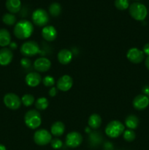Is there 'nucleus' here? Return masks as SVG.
Masks as SVG:
<instances>
[{
    "instance_id": "18",
    "label": "nucleus",
    "mask_w": 149,
    "mask_h": 150,
    "mask_svg": "<svg viewBox=\"0 0 149 150\" xmlns=\"http://www.w3.org/2000/svg\"><path fill=\"white\" fill-rule=\"evenodd\" d=\"M6 7L10 13H16L20 11L21 8V1L20 0H7Z\"/></svg>"
},
{
    "instance_id": "38",
    "label": "nucleus",
    "mask_w": 149,
    "mask_h": 150,
    "mask_svg": "<svg viewBox=\"0 0 149 150\" xmlns=\"http://www.w3.org/2000/svg\"><path fill=\"white\" fill-rule=\"evenodd\" d=\"M145 67H147L148 70H149V57H148L145 59Z\"/></svg>"
},
{
    "instance_id": "36",
    "label": "nucleus",
    "mask_w": 149,
    "mask_h": 150,
    "mask_svg": "<svg viewBox=\"0 0 149 150\" xmlns=\"http://www.w3.org/2000/svg\"><path fill=\"white\" fill-rule=\"evenodd\" d=\"M143 53H144V54H145L148 57H149V43H146L145 45L143 46Z\"/></svg>"
},
{
    "instance_id": "19",
    "label": "nucleus",
    "mask_w": 149,
    "mask_h": 150,
    "mask_svg": "<svg viewBox=\"0 0 149 150\" xmlns=\"http://www.w3.org/2000/svg\"><path fill=\"white\" fill-rule=\"evenodd\" d=\"M64 130H65V126L64 123L61 122H56L51 125V133L54 136H62L63 133H64Z\"/></svg>"
},
{
    "instance_id": "3",
    "label": "nucleus",
    "mask_w": 149,
    "mask_h": 150,
    "mask_svg": "<svg viewBox=\"0 0 149 150\" xmlns=\"http://www.w3.org/2000/svg\"><path fill=\"white\" fill-rule=\"evenodd\" d=\"M129 14L134 20L143 21L146 18L148 10L145 6L140 2L132 3L129 8Z\"/></svg>"
},
{
    "instance_id": "37",
    "label": "nucleus",
    "mask_w": 149,
    "mask_h": 150,
    "mask_svg": "<svg viewBox=\"0 0 149 150\" xmlns=\"http://www.w3.org/2000/svg\"><path fill=\"white\" fill-rule=\"evenodd\" d=\"M10 48H11V49H15V48H17V44H16L15 42H10Z\"/></svg>"
},
{
    "instance_id": "32",
    "label": "nucleus",
    "mask_w": 149,
    "mask_h": 150,
    "mask_svg": "<svg viewBox=\"0 0 149 150\" xmlns=\"http://www.w3.org/2000/svg\"><path fill=\"white\" fill-rule=\"evenodd\" d=\"M20 64L22 67L25 69H29L32 65V62H31L30 59L28 58H23L20 60Z\"/></svg>"
},
{
    "instance_id": "2",
    "label": "nucleus",
    "mask_w": 149,
    "mask_h": 150,
    "mask_svg": "<svg viewBox=\"0 0 149 150\" xmlns=\"http://www.w3.org/2000/svg\"><path fill=\"white\" fill-rule=\"evenodd\" d=\"M24 122L26 125L32 130L38 128L42 122L40 114L36 110H30L25 114Z\"/></svg>"
},
{
    "instance_id": "10",
    "label": "nucleus",
    "mask_w": 149,
    "mask_h": 150,
    "mask_svg": "<svg viewBox=\"0 0 149 150\" xmlns=\"http://www.w3.org/2000/svg\"><path fill=\"white\" fill-rule=\"evenodd\" d=\"M127 57L131 62L134 64H139L142 62L145 58V54L143 51L137 48H131L128 51Z\"/></svg>"
},
{
    "instance_id": "13",
    "label": "nucleus",
    "mask_w": 149,
    "mask_h": 150,
    "mask_svg": "<svg viewBox=\"0 0 149 150\" xmlns=\"http://www.w3.org/2000/svg\"><path fill=\"white\" fill-rule=\"evenodd\" d=\"M51 67V62L48 59L45 57L37 59L34 62V67L38 72L44 73L49 70Z\"/></svg>"
},
{
    "instance_id": "34",
    "label": "nucleus",
    "mask_w": 149,
    "mask_h": 150,
    "mask_svg": "<svg viewBox=\"0 0 149 150\" xmlns=\"http://www.w3.org/2000/svg\"><path fill=\"white\" fill-rule=\"evenodd\" d=\"M104 149L105 150H113V145L110 142H106L104 144Z\"/></svg>"
},
{
    "instance_id": "39",
    "label": "nucleus",
    "mask_w": 149,
    "mask_h": 150,
    "mask_svg": "<svg viewBox=\"0 0 149 150\" xmlns=\"http://www.w3.org/2000/svg\"><path fill=\"white\" fill-rule=\"evenodd\" d=\"M85 132H86V133H89V134H90V133H91L90 127H86V130H85Z\"/></svg>"
},
{
    "instance_id": "4",
    "label": "nucleus",
    "mask_w": 149,
    "mask_h": 150,
    "mask_svg": "<svg viewBox=\"0 0 149 150\" xmlns=\"http://www.w3.org/2000/svg\"><path fill=\"white\" fill-rule=\"evenodd\" d=\"M125 130V126L120 121L114 120L108 124L105 127V133L107 136L112 139L118 138L123 134Z\"/></svg>"
},
{
    "instance_id": "16",
    "label": "nucleus",
    "mask_w": 149,
    "mask_h": 150,
    "mask_svg": "<svg viewBox=\"0 0 149 150\" xmlns=\"http://www.w3.org/2000/svg\"><path fill=\"white\" fill-rule=\"evenodd\" d=\"M42 36L48 42L53 41L57 37L56 29L53 26H45L42 30Z\"/></svg>"
},
{
    "instance_id": "12",
    "label": "nucleus",
    "mask_w": 149,
    "mask_h": 150,
    "mask_svg": "<svg viewBox=\"0 0 149 150\" xmlns=\"http://www.w3.org/2000/svg\"><path fill=\"white\" fill-rule=\"evenodd\" d=\"M132 105L138 111L145 109L149 105V98L145 95H138L133 100Z\"/></svg>"
},
{
    "instance_id": "26",
    "label": "nucleus",
    "mask_w": 149,
    "mask_h": 150,
    "mask_svg": "<svg viewBox=\"0 0 149 150\" xmlns=\"http://www.w3.org/2000/svg\"><path fill=\"white\" fill-rule=\"evenodd\" d=\"M2 21L8 26H12L16 23V17L12 13H5L2 17Z\"/></svg>"
},
{
    "instance_id": "14",
    "label": "nucleus",
    "mask_w": 149,
    "mask_h": 150,
    "mask_svg": "<svg viewBox=\"0 0 149 150\" xmlns=\"http://www.w3.org/2000/svg\"><path fill=\"white\" fill-rule=\"evenodd\" d=\"M26 83L30 87H36L42 81V78L40 75L36 72H32L26 75L25 78Z\"/></svg>"
},
{
    "instance_id": "31",
    "label": "nucleus",
    "mask_w": 149,
    "mask_h": 150,
    "mask_svg": "<svg viewBox=\"0 0 149 150\" xmlns=\"http://www.w3.org/2000/svg\"><path fill=\"white\" fill-rule=\"evenodd\" d=\"M51 146L55 149H60V148L62 147L63 146V142L58 139H52L51 142Z\"/></svg>"
},
{
    "instance_id": "40",
    "label": "nucleus",
    "mask_w": 149,
    "mask_h": 150,
    "mask_svg": "<svg viewBox=\"0 0 149 150\" xmlns=\"http://www.w3.org/2000/svg\"><path fill=\"white\" fill-rule=\"evenodd\" d=\"M0 150H7L6 147L3 144H0Z\"/></svg>"
},
{
    "instance_id": "28",
    "label": "nucleus",
    "mask_w": 149,
    "mask_h": 150,
    "mask_svg": "<svg viewBox=\"0 0 149 150\" xmlns=\"http://www.w3.org/2000/svg\"><path fill=\"white\" fill-rule=\"evenodd\" d=\"M123 136H124V140L127 141V142H133V141L135 139V137H136L135 133L133 131V130H130V129H128V130H124Z\"/></svg>"
},
{
    "instance_id": "17",
    "label": "nucleus",
    "mask_w": 149,
    "mask_h": 150,
    "mask_svg": "<svg viewBox=\"0 0 149 150\" xmlns=\"http://www.w3.org/2000/svg\"><path fill=\"white\" fill-rule=\"evenodd\" d=\"M58 60L61 64H68L72 59V53L68 49H61L58 53Z\"/></svg>"
},
{
    "instance_id": "6",
    "label": "nucleus",
    "mask_w": 149,
    "mask_h": 150,
    "mask_svg": "<svg viewBox=\"0 0 149 150\" xmlns=\"http://www.w3.org/2000/svg\"><path fill=\"white\" fill-rule=\"evenodd\" d=\"M32 21L38 26H44L49 21V16L45 10L38 8L32 13Z\"/></svg>"
},
{
    "instance_id": "29",
    "label": "nucleus",
    "mask_w": 149,
    "mask_h": 150,
    "mask_svg": "<svg viewBox=\"0 0 149 150\" xmlns=\"http://www.w3.org/2000/svg\"><path fill=\"white\" fill-rule=\"evenodd\" d=\"M115 6L118 10H125L129 7L128 0H115Z\"/></svg>"
},
{
    "instance_id": "7",
    "label": "nucleus",
    "mask_w": 149,
    "mask_h": 150,
    "mask_svg": "<svg viewBox=\"0 0 149 150\" xmlns=\"http://www.w3.org/2000/svg\"><path fill=\"white\" fill-rule=\"evenodd\" d=\"M52 140V136L48 130L40 129L35 132L34 135V141L39 146H45L51 143Z\"/></svg>"
},
{
    "instance_id": "22",
    "label": "nucleus",
    "mask_w": 149,
    "mask_h": 150,
    "mask_svg": "<svg viewBox=\"0 0 149 150\" xmlns=\"http://www.w3.org/2000/svg\"><path fill=\"white\" fill-rule=\"evenodd\" d=\"M139 125V119L137 116L131 115L128 116L125 120V125L130 130H134Z\"/></svg>"
},
{
    "instance_id": "27",
    "label": "nucleus",
    "mask_w": 149,
    "mask_h": 150,
    "mask_svg": "<svg viewBox=\"0 0 149 150\" xmlns=\"http://www.w3.org/2000/svg\"><path fill=\"white\" fill-rule=\"evenodd\" d=\"M21 102L25 106H31L34 103V97L33 95H30V94H26V95L22 97Z\"/></svg>"
},
{
    "instance_id": "15",
    "label": "nucleus",
    "mask_w": 149,
    "mask_h": 150,
    "mask_svg": "<svg viewBox=\"0 0 149 150\" xmlns=\"http://www.w3.org/2000/svg\"><path fill=\"white\" fill-rule=\"evenodd\" d=\"M13 54L10 49L7 48H3L0 50V64L1 65H8L13 60Z\"/></svg>"
},
{
    "instance_id": "20",
    "label": "nucleus",
    "mask_w": 149,
    "mask_h": 150,
    "mask_svg": "<svg viewBox=\"0 0 149 150\" xmlns=\"http://www.w3.org/2000/svg\"><path fill=\"white\" fill-rule=\"evenodd\" d=\"M11 42V36L6 29H0V46L5 47Z\"/></svg>"
},
{
    "instance_id": "9",
    "label": "nucleus",
    "mask_w": 149,
    "mask_h": 150,
    "mask_svg": "<svg viewBox=\"0 0 149 150\" xmlns=\"http://www.w3.org/2000/svg\"><path fill=\"white\" fill-rule=\"evenodd\" d=\"M83 142V136L78 132L73 131L66 136V145L70 148H76L80 146Z\"/></svg>"
},
{
    "instance_id": "33",
    "label": "nucleus",
    "mask_w": 149,
    "mask_h": 150,
    "mask_svg": "<svg viewBox=\"0 0 149 150\" xmlns=\"http://www.w3.org/2000/svg\"><path fill=\"white\" fill-rule=\"evenodd\" d=\"M58 93L56 87H51L49 90V95L51 97H55Z\"/></svg>"
},
{
    "instance_id": "23",
    "label": "nucleus",
    "mask_w": 149,
    "mask_h": 150,
    "mask_svg": "<svg viewBox=\"0 0 149 150\" xmlns=\"http://www.w3.org/2000/svg\"><path fill=\"white\" fill-rule=\"evenodd\" d=\"M89 142L92 146H96L100 144L102 142V136L96 132L91 133L89 135Z\"/></svg>"
},
{
    "instance_id": "1",
    "label": "nucleus",
    "mask_w": 149,
    "mask_h": 150,
    "mask_svg": "<svg viewBox=\"0 0 149 150\" xmlns=\"http://www.w3.org/2000/svg\"><path fill=\"white\" fill-rule=\"evenodd\" d=\"M33 32V24L27 20H21L16 23L13 31L15 36L20 40L27 39L31 37Z\"/></svg>"
},
{
    "instance_id": "35",
    "label": "nucleus",
    "mask_w": 149,
    "mask_h": 150,
    "mask_svg": "<svg viewBox=\"0 0 149 150\" xmlns=\"http://www.w3.org/2000/svg\"><path fill=\"white\" fill-rule=\"evenodd\" d=\"M142 91H143V95H146L149 98V85H146V86H143Z\"/></svg>"
},
{
    "instance_id": "25",
    "label": "nucleus",
    "mask_w": 149,
    "mask_h": 150,
    "mask_svg": "<svg viewBox=\"0 0 149 150\" xmlns=\"http://www.w3.org/2000/svg\"><path fill=\"white\" fill-rule=\"evenodd\" d=\"M48 105H49V102H48V99L45 98H39L37 100L36 103H35V106L38 110L40 111H43L48 108Z\"/></svg>"
},
{
    "instance_id": "21",
    "label": "nucleus",
    "mask_w": 149,
    "mask_h": 150,
    "mask_svg": "<svg viewBox=\"0 0 149 150\" xmlns=\"http://www.w3.org/2000/svg\"><path fill=\"white\" fill-rule=\"evenodd\" d=\"M88 124H89L90 128L94 129V130L99 128L102 124V119H101L100 116L96 114H91L89 117Z\"/></svg>"
},
{
    "instance_id": "30",
    "label": "nucleus",
    "mask_w": 149,
    "mask_h": 150,
    "mask_svg": "<svg viewBox=\"0 0 149 150\" xmlns=\"http://www.w3.org/2000/svg\"><path fill=\"white\" fill-rule=\"evenodd\" d=\"M42 83H43L44 86H47V87H51L55 84V79L53 77L51 76H47L42 79Z\"/></svg>"
},
{
    "instance_id": "8",
    "label": "nucleus",
    "mask_w": 149,
    "mask_h": 150,
    "mask_svg": "<svg viewBox=\"0 0 149 150\" xmlns=\"http://www.w3.org/2000/svg\"><path fill=\"white\" fill-rule=\"evenodd\" d=\"M4 103L11 110H17L21 105V99L14 93H7L4 97Z\"/></svg>"
},
{
    "instance_id": "11",
    "label": "nucleus",
    "mask_w": 149,
    "mask_h": 150,
    "mask_svg": "<svg viewBox=\"0 0 149 150\" xmlns=\"http://www.w3.org/2000/svg\"><path fill=\"white\" fill-rule=\"evenodd\" d=\"M72 84V79L68 75H64L58 80L56 83V87L57 89L62 91V92H67L71 89Z\"/></svg>"
},
{
    "instance_id": "5",
    "label": "nucleus",
    "mask_w": 149,
    "mask_h": 150,
    "mask_svg": "<svg viewBox=\"0 0 149 150\" xmlns=\"http://www.w3.org/2000/svg\"><path fill=\"white\" fill-rule=\"evenodd\" d=\"M20 53L25 57H33L40 52L39 45L35 41L29 40L23 42L20 46Z\"/></svg>"
},
{
    "instance_id": "24",
    "label": "nucleus",
    "mask_w": 149,
    "mask_h": 150,
    "mask_svg": "<svg viewBox=\"0 0 149 150\" xmlns=\"http://www.w3.org/2000/svg\"><path fill=\"white\" fill-rule=\"evenodd\" d=\"M61 12V7L58 3L53 2L50 5L49 13L53 17H56L60 15Z\"/></svg>"
}]
</instances>
